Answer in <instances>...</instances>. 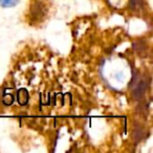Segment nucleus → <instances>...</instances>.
<instances>
[{"label":"nucleus","instance_id":"f257e3e1","mask_svg":"<svg viewBox=\"0 0 153 153\" xmlns=\"http://www.w3.org/2000/svg\"><path fill=\"white\" fill-rule=\"evenodd\" d=\"M146 88H147V83L145 81H140L136 85L135 90L133 91V96L136 97V98H140L143 96V94L146 91Z\"/></svg>","mask_w":153,"mask_h":153},{"label":"nucleus","instance_id":"f03ea898","mask_svg":"<svg viewBox=\"0 0 153 153\" xmlns=\"http://www.w3.org/2000/svg\"><path fill=\"white\" fill-rule=\"evenodd\" d=\"M18 2L19 0H0V5L3 7H13Z\"/></svg>","mask_w":153,"mask_h":153},{"label":"nucleus","instance_id":"7ed1b4c3","mask_svg":"<svg viewBox=\"0 0 153 153\" xmlns=\"http://www.w3.org/2000/svg\"><path fill=\"white\" fill-rule=\"evenodd\" d=\"M142 4H143V0H131V2H130V5L133 9H136V7H140Z\"/></svg>","mask_w":153,"mask_h":153}]
</instances>
